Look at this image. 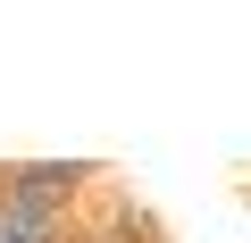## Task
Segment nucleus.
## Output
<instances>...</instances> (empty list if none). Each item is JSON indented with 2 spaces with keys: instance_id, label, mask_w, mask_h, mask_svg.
<instances>
[{
  "instance_id": "obj_2",
  "label": "nucleus",
  "mask_w": 251,
  "mask_h": 243,
  "mask_svg": "<svg viewBox=\"0 0 251 243\" xmlns=\"http://www.w3.org/2000/svg\"><path fill=\"white\" fill-rule=\"evenodd\" d=\"M0 243H75V226H67V218H42V210H25V201L0 193Z\"/></svg>"
},
{
  "instance_id": "obj_1",
  "label": "nucleus",
  "mask_w": 251,
  "mask_h": 243,
  "mask_svg": "<svg viewBox=\"0 0 251 243\" xmlns=\"http://www.w3.org/2000/svg\"><path fill=\"white\" fill-rule=\"evenodd\" d=\"M75 243H168V226H159L143 201H126L117 185H100L92 210L75 218Z\"/></svg>"
}]
</instances>
